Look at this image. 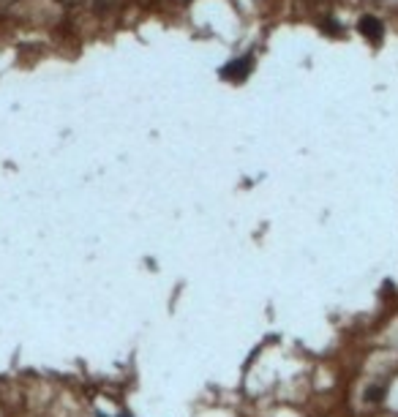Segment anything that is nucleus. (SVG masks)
<instances>
[{
  "instance_id": "3",
  "label": "nucleus",
  "mask_w": 398,
  "mask_h": 417,
  "mask_svg": "<svg viewBox=\"0 0 398 417\" xmlns=\"http://www.w3.org/2000/svg\"><path fill=\"white\" fill-rule=\"evenodd\" d=\"M384 398H387V387H384V385H371L366 390V401L368 403H379Z\"/></svg>"
},
{
  "instance_id": "1",
  "label": "nucleus",
  "mask_w": 398,
  "mask_h": 417,
  "mask_svg": "<svg viewBox=\"0 0 398 417\" xmlns=\"http://www.w3.org/2000/svg\"><path fill=\"white\" fill-rule=\"evenodd\" d=\"M248 71H251V55L238 57V60H232L229 66H224V69H221V77H224V79H235V82H238V79H243Z\"/></svg>"
},
{
  "instance_id": "2",
  "label": "nucleus",
  "mask_w": 398,
  "mask_h": 417,
  "mask_svg": "<svg viewBox=\"0 0 398 417\" xmlns=\"http://www.w3.org/2000/svg\"><path fill=\"white\" fill-rule=\"evenodd\" d=\"M357 28H360V33H363V36H366V38H371V41H379V38H382V22H379V17H363L360 19V25H357Z\"/></svg>"
},
{
  "instance_id": "4",
  "label": "nucleus",
  "mask_w": 398,
  "mask_h": 417,
  "mask_svg": "<svg viewBox=\"0 0 398 417\" xmlns=\"http://www.w3.org/2000/svg\"><path fill=\"white\" fill-rule=\"evenodd\" d=\"M325 30H327V33H341V28H338L335 22H330V19L325 22Z\"/></svg>"
}]
</instances>
